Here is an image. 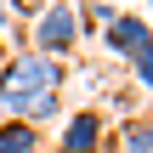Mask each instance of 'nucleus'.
Wrapping results in <instances>:
<instances>
[{"mask_svg":"<svg viewBox=\"0 0 153 153\" xmlns=\"http://www.w3.org/2000/svg\"><path fill=\"white\" fill-rule=\"evenodd\" d=\"M0 153H40V131L23 119H0Z\"/></svg>","mask_w":153,"mask_h":153,"instance_id":"nucleus-5","label":"nucleus"},{"mask_svg":"<svg viewBox=\"0 0 153 153\" xmlns=\"http://www.w3.org/2000/svg\"><path fill=\"white\" fill-rule=\"evenodd\" d=\"M119 153H153V125H148V114H131L125 125H119Z\"/></svg>","mask_w":153,"mask_h":153,"instance_id":"nucleus-6","label":"nucleus"},{"mask_svg":"<svg viewBox=\"0 0 153 153\" xmlns=\"http://www.w3.org/2000/svg\"><path fill=\"white\" fill-rule=\"evenodd\" d=\"M62 74H68L62 62H51V57H34L28 45L6 51V62H0V119H17V108H23V102L62 91Z\"/></svg>","mask_w":153,"mask_h":153,"instance_id":"nucleus-1","label":"nucleus"},{"mask_svg":"<svg viewBox=\"0 0 153 153\" xmlns=\"http://www.w3.org/2000/svg\"><path fill=\"white\" fill-rule=\"evenodd\" d=\"M125 62H131V85H136V91H153V45L131 51Z\"/></svg>","mask_w":153,"mask_h":153,"instance_id":"nucleus-7","label":"nucleus"},{"mask_svg":"<svg viewBox=\"0 0 153 153\" xmlns=\"http://www.w3.org/2000/svg\"><path fill=\"white\" fill-rule=\"evenodd\" d=\"M40 153H45V148H40Z\"/></svg>","mask_w":153,"mask_h":153,"instance_id":"nucleus-10","label":"nucleus"},{"mask_svg":"<svg viewBox=\"0 0 153 153\" xmlns=\"http://www.w3.org/2000/svg\"><path fill=\"white\" fill-rule=\"evenodd\" d=\"M85 34H91V28L79 23V11H74L68 0H45V6L28 17V51H34V57H51V62H68Z\"/></svg>","mask_w":153,"mask_h":153,"instance_id":"nucleus-2","label":"nucleus"},{"mask_svg":"<svg viewBox=\"0 0 153 153\" xmlns=\"http://www.w3.org/2000/svg\"><path fill=\"white\" fill-rule=\"evenodd\" d=\"M0 62H6V34H0Z\"/></svg>","mask_w":153,"mask_h":153,"instance_id":"nucleus-9","label":"nucleus"},{"mask_svg":"<svg viewBox=\"0 0 153 153\" xmlns=\"http://www.w3.org/2000/svg\"><path fill=\"white\" fill-rule=\"evenodd\" d=\"M102 45L114 51V57H131V51H142V45H153V34H148V17L142 11H119L108 28H102Z\"/></svg>","mask_w":153,"mask_h":153,"instance_id":"nucleus-4","label":"nucleus"},{"mask_svg":"<svg viewBox=\"0 0 153 153\" xmlns=\"http://www.w3.org/2000/svg\"><path fill=\"white\" fill-rule=\"evenodd\" d=\"M11 28V0H0V34Z\"/></svg>","mask_w":153,"mask_h":153,"instance_id":"nucleus-8","label":"nucleus"},{"mask_svg":"<svg viewBox=\"0 0 153 153\" xmlns=\"http://www.w3.org/2000/svg\"><path fill=\"white\" fill-rule=\"evenodd\" d=\"M108 148V119L97 108H74L57 119V148L51 153H102Z\"/></svg>","mask_w":153,"mask_h":153,"instance_id":"nucleus-3","label":"nucleus"}]
</instances>
